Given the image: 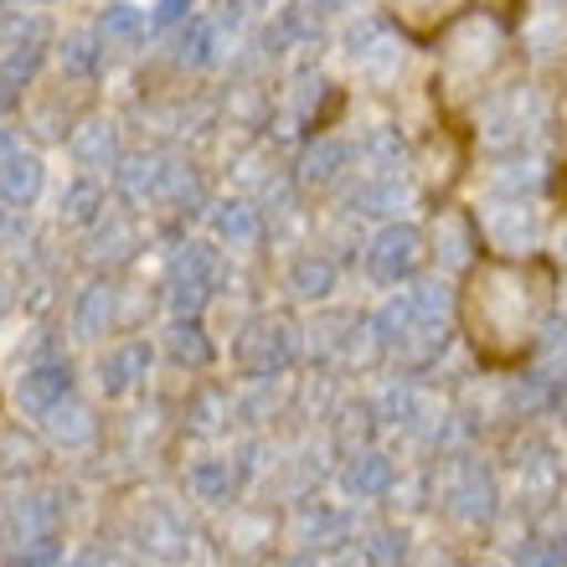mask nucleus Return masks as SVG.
<instances>
[{
    "mask_svg": "<svg viewBox=\"0 0 567 567\" xmlns=\"http://www.w3.org/2000/svg\"><path fill=\"white\" fill-rule=\"evenodd\" d=\"M114 181H120V192L130 196V202H145L150 192H161L165 186V171H161V161H150V155H130Z\"/></svg>",
    "mask_w": 567,
    "mask_h": 567,
    "instance_id": "obj_3",
    "label": "nucleus"
},
{
    "mask_svg": "<svg viewBox=\"0 0 567 567\" xmlns=\"http://www.w3.org/2000/svg\"><path fill=\"white\" fill-rule=\"evenodd\" d=\"M58 58H62V68H68L73 78H93V73H99V42H93L89 31H73V37H62Z\"/></svg>",
    "mask_w": 567,
    "mask_h": 567,
    "instance_id": "obj_7",
    "label": "nucleus"
},
{
    "mask_svg": "<svg viewBox=\"0 0 567 567\" xmlns=\"http://www.w3.org/2000/svg\"><path fill=\"white\" fill-rule=\"evenodd\" d=\"M145 31H150V21L135 11V6H109L104 21H99V37H104L109 47H140Z\"/></svg>",
    "mask_w": 567,
    "mask_h": 567,
    "instance_id": "obj_2",
    "label": "nucleus"
},
{
    "mask_svg": "<svg viewBox=\"0 0 567 567\" xmlns=\"http://www.w3.org/2000/svg\"><path fill=\"white\" fill-rule=\"evenodd\" d=\"M192 6H196V0H161V6L150 11V27H155V31H171V27H181V21L192 16Z\"/></svg>",
    "mask_w": 567,
    "mask_h": 567,
    "instance_id": "obj_13",
    "label": "nucleus"
},
{
    "mask_svg": "<svg viewBox=\"0 0 567 567\" xmlns=\"http://www.w3.org/2000/svg\"><path fill=\"white\" fill-rule=\"evenodd\" d=\"M68 392V372L62 367H37V372L21 382V403L27 408H52Z\"/></svg>",
    "mask_w": 567,
    "mask_h": 567,
    "instance_id": "obj_6",
    "label": "nucleus"
},
{
    "mask_svg": "<svg viewBox=\"0 0 567 567\" xmlns=\"http://www.w3.org/2000/svg\"><path fill=\"white\" fill-rule=\"evenodd\" d=\"M109 315H114V295H109L104 284H99V289H89V295H83V310H78V330H83V336H93V330H104Z\"/></svg>",
    "mask_w": 567,
    "mask_h": 567,
    "instance_id": "obj_8",
    "label": "nucleus"
},
{
    "mask_svg": "<svg viewBox=\"0 0 567 567\" xmlns=\"http://www.w3.org/2000/svg\"><path fill=\"white\" fill-rule=\"evenodd\" d=\"M145 361H150L145 346H124V351H114V361H109V377H104V382H109L114 392L130 388V382H135V372L145 367Z\"/></svg>",
    "mask_w": 567,
    "mask_h": 567,
    "instance_id": "obj_9",
    "label": "nucleus"
},
{
    "mask_svg": "<svg viewBox=\"0 0 567 567\" xmlns=\"http://www.w3.org/2000/svg\"><path fill=\"white\" fill-rule=\"evenodd\" d=\"M99 212H104V186H99V181H73V186L62 192V217H68V223L83 227V223H93Z\"/></svg>",
    "mask_w": 567,
    "mask_h": 567,
    "instance_id": "obj_5",
    "label": "nucleus"
},
{
    "mask_svg": "<svg viewBox=\"0 0 567 567\" xmlns=\"http://www.w3.org/2000/svg\"><path fill=\"white\" fill-rule=\"evenodd\" d=\"M16 104H21V78H11L0 68V114H11Z\"/></svg>",
    "mask_w": 567,
    "mask_h": 567,
    "instance_id": "obj_14",
    "label": "nucleus"
},
{
    "mask_svg": "<svg viewBox=\"0 0 567 567\" xmlns=\"http://www.w3.org/2000/svg\"><path fill=\"white\" fill-rule=\"evenodd\" d=\"M73 161L89 165V171L114 161V124H83L73 135Z\"/></svg>",
    "mask_w": 567,
    "mask_h": 567,
    "instance_id": "obj_4",
    "label": "nucleus"
},
{
    "mask_svg": "<svg viewBox=\"0 0 567 567\" xmlns=\"http://www.w3.org/2000/svg\"><path fill=\"white\" fill-rule=\"evenodd\" d=\"M217 233H223V238H254V217H248V207H243V202H223V207H217Z\"/></svg>",
    "mask_w": 567,
    "mask_h": 567,
    "instance_id": "obj_10",
    "label": "nucleus"
},
{
    "mask_svg": "<svg viewBox=\"0 0 567 567\" xmlns=\"http://www.w3.org/2000/svg\"><path fill=\"white\" fill-rule=\"evenodd\" d=\"M171 346H176L181 361H207V341H202V330L196 326H176L171 330Z\"/></svg>",
    "mask_w": 567,
    "mask_h": 567,
    "instance_id": "obj_12",
    "label": "nucleus"
},
{
    "mask_svg": "<svg viewBox=\"0 0 567 567\" xmlns=\"http://www.w3.org/2000/svg\"><path fill=\"white\" fill-rule=\"evenodd\" d=\"M73 567H104V563H99V557H93V553H83V557H78Z\"/></svg>",
    "mask_w": 567,
    "mask_h": 567,
    "instance_id": "obj_15",
    "label": "nucleus"
},
{
    "mask_svg": "<svg viewBox=\"0 0 567 567\" xmlns=\"http://www.w3.org/2000/svg\"><path fill=\"white\" fill-rule=\"evenodd\" d=\"M181 62H212V27L196 21V27L181 31Z\"/></svg>",
    "mask_w": 567,
    "mask_h": 567,
    "instance_id": "obj_11",
    "label": "nucleus"
},
{
    "mask_svg": "<svg viewBox=\"0 0 567 567\" xmlns=\"http://www.w3.org/2000/svg\"><path fill=\"white\" fill-rule=\"evenodd\" d=\"M42 196V161L37 155H0V202L6 207H31Z\"/></svg>",
    "mask_w": 567,
    "mask_h": 567,
    "instance_id": "obj_1",
    "label": "nucleus"
}]
</instances>
